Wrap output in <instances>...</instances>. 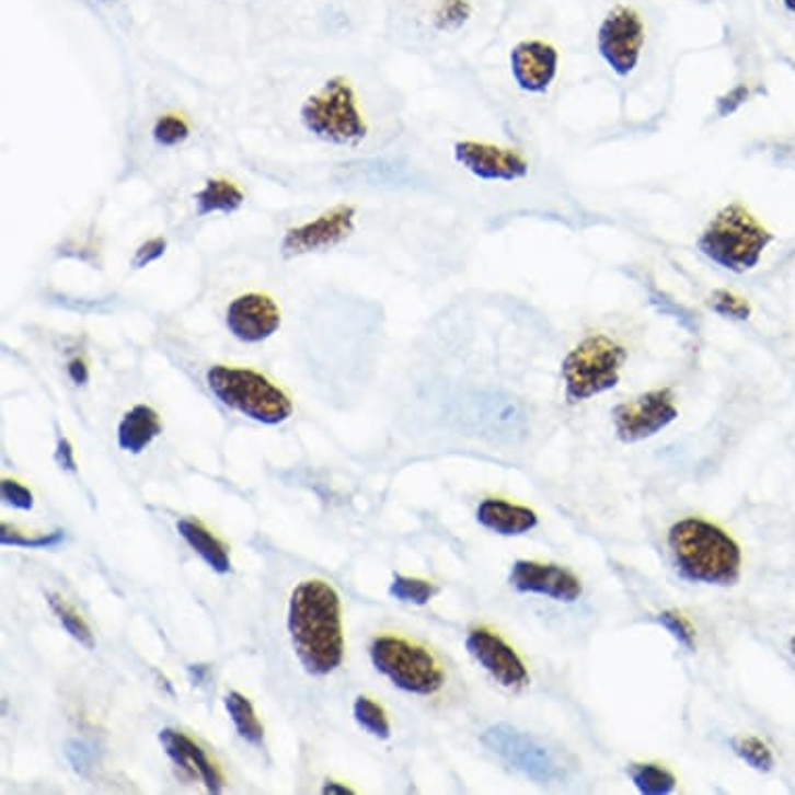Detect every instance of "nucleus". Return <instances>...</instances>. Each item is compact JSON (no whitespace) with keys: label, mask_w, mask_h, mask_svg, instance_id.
<instances>
[{"label":"nucleus","mask_w":795,"mask_h":795,"mask_svg":"<svg viewBox=\"0 0 795 795\" xmlns=\"http://www.w3.org/2000/svg\"><path fill=\"white\" fill-rule=\"evenodd\" d=\"M288 631L293 652L311 675H330L344 660V633L339 596L321 579L293 589L288 610Z\"/></svg>","instance_id":"obj_1"},{"label":"nucleus","mask_w":795,"mask_h":795,"mask_svg":"<svg viewBox=\"0 0 795 795\" xmlns=\"http://www.w3.org/2000/svg\"><path fill=\"white\" fill-rule=\"evenodd\" d=\"M677 571L693 584L735 586L741 573V550L729 533L702 519H683L669 531Z\"/></svg>","instance_id":"obj_2"},{"label":"nucleus","mask_w":795,"mask_h":795,"mask_svg":"<svg viewBox=\"0 0 795 795\" xmlns=\"http://www.w3.org/2000/svg\"><path fill=\"white\" fill-rule=\"evenodd\" d=\"M773 240V233L758 223L750 210L739 203H731L718 210L708 228L702 231L698 251L716 267L739 275L758 267Z\"/></svg>","instance_id":"obj_3"},{"label":"nucleus","mask_w":795,"mask_h":795,"mask_svg":"<svg viewBox=\"0 0 795 795\" xmlns=\"http://www.w3.org/2000/svg\"><path fill=\"white\" fill-rule=\"evenodd\" d=\"M210 392L226 406L263 425H279L292 415V402L267 377L251 371L217 365L207 373Z\"/></svg>","instance_id":"obj_4"},{"label":"nucleus","mask_w":795,"mask_h":795,"mask_svg":"<svg viewBox=\"0 0 795 795\" xmlns=\"http://www.w3.org/2000/svg\"><path fill=\"white\" fill-rule=\"evenodd\" d=\"M625 360V348L608 335H587L563 360L566 400L577 404L617 388Z\"/></svg>","instance_id":"obj_5"},{"label":"nucleus","mask_w":795,"mask_h":795,"mask_svg":"<svg viewBox=\"0 0 795 795\" xmlns=\"http://www.w3.org/2000/svg\"><path fill=\"white\" fill-rule=\"evenodd\" d=\"M300 119L316 140L334 147H355L367 134L355 90L339 76L307 99Z\"/></svg>","instance_id":"obj_6"},{"label":"nucleus","mask_w":795,"mask_h":795,"mask_svg":"<svg viewBox=\"0 0 795 795\" xmlns=\"http://www.w3.org/2000/svg\"><path fill=\"white\" fill-rule=\"evenodd\" d=\"M369 652L376 669L385 675L398 690L431 695L443 685V670L438 660L417 644L394 635H383L377 637Z\"/></svg>","instance_id":"obj_7"},{"label":"nucleus","mask_w":795,"mask_h":795,"mask_svg":"<svg viewBox=\"0 0 795 795\" xmlns=\"http://www.w3.org/2000/svg\"><path fill=\"white\" fill-rule=\"evenodd\" d=\"M482 741L492 752L500 756L508 767L540 785H552L566 779L565 762L558 758V753L552 752L529 733L500 723L483 733Z\"/></svg>","instance_id":"obj_8"},{"label":"nucleus","mask_w":795,"mask_h":795,"mask_svg":"<svg viewBox=\"0 0 795 795\" xmlns=\"http://www.w3.org/2000/svg\"><path fill=\"white\" fill-rule=\"evenodd\" d=\"M646 25L640 13L625 4L608 11L596 34L598 55L617 78H627L642 61Z\"/></svg>","instance_id":"obj_9"},{"label":"nucleus","mask_w":795,"mask_h":795,"mask_svg":"<svg viewBox=\"0 0 795 795\" xmlns=\"http://www.w3.org/2000/svg\"><path fill=\"white\" fill-rule=\"evenodd\" d=\"M679 417L670 390H652L642 396L621 402L612 411L617 438L625 443L654 438Z\"/></svg>","instance_id":"obj_10"},{"label":"nucleus","mask_w":795,"mask_h":795,"mask_svg":"<svg viewBox=\"0 0 795 795\" xmlns=\"http://www.w3.org/2000/svg\"><path fill=\"white\" fill-rule=\"evenodd\" d=\"M356 228V209L353 205H339L319 215L313 221L286 231L281 240V254L293 258L313 252H323L342 244Z\"/></svg>","instance_id":"obj_11"},{"label":"nucleus","mask_w":795,"mask_h":795,"mask_svg":"<svg viewBox=\"0 0 795 795\" xmlns=\"http://www.w3.org/2000/svg\"><path fill=\"white\" fill-rule=\"evenodd\" d=\"M454 161L464 171L482 182L512 184L529 175V163L521 152L512 148L494 147L475 140H461L454 145Z\"/></svg>","instance_id":"obj_12"},{"label":"nucleus","mask_w":795,"mask_h":795,"mask_svg":"<svg viewBox=\"0 0 795 795\" xmlns=\"http://www.w3.org/2000/svg\"><path fill=\"white\" fill-rule=\"evenodd\" d=\"M466 649L504 688L517 690L527 685L529 672L521 656L500 635L487 629H475L466 637Z\"/></svg>","instance_id":"obj_13"},{"label":"nucleus","mask_w":795,"mask_h":795,"mask_svg":"<svg viewBox=\"0 0 795 795\" xmlns=\"http://www.w3.org/2000/svg\"><path fill=\"white\" fill-rule=\"evenodd\" d=\"M558 50L544 41H523L510 50V76L525 94H544L558 76Z\"/></svg>","instance_id":"obj_14"},{"label":"nucleus","mask_w":795,"mask_h":795,"mask_svg":"<svg viewBox=\"0 0 795 795\" xmlns=\"http://www.w3.org/2000/svg\"><path fill=\"white\" fill-rule=\"evenodd\" d=\"M226 325L235 339L244 344H258L279 330L281 313L269 296L244 293L228 307Z\"/></svg>","instance_id":"obj_15"},{"label":"nucleus","mask_w":795,"mask_h":795,"mask_svg":"<svg viewBox=\"0 0 795 795\" xmlns=\"http://www.w3.org/2000/svg\"><path fill=\"white\" fill-rule=\"evenodd\" d=\"M510 586L521 594H535L556 602H575L584 591L581 581L571 571L533 561H517L512 565Z\"/></svg>","instance_id":"obj_16"},{"label":"nucleus","mask_w":795,"mask_h":795,"mask_svg":"<svg viewBox=\"0 0 795 795\" xmlns=\"http://www.w3.org/2000/svg\"><path fill=\"white\" fill-rule=\"evenodd\" d=\"M165 752L169 753V758L188 774V776H200L207 785L210 794H221L223 790V779L221 773L217 771V767L209 760V756L205 753V750L192 741L188 735L184 733L175 731V729H163L159 735Z\"/></svg>","instance_id":"obj_17"},{"label":"nucleus","mask_w":795,"mask_h":795,"mask_svg":"<svg viewBox=\"0 0 795 795\" xmlns=\"http://www.w3.org/2000/svg\"><path fill=\"white\" fill-rule=\"evenodd\" d=\"M477 521L506 538L523 535L527 531L538 527V515L531 508H525L519 504L504 503V500H483L477 508Z\"/></svg>","instance_id":"obj_18"},{"label":"nucleus","mask_w":795,"mask_h":795,"mask_svg":"<svg viewBox=\"0 0 795 795\" xmlns=\"http://www.w3.org/2000/svg\"><path fill=\"white\" fill-rule=\"evenodd\" d=\"M161 431H163V425H161L157 411L147 404H138L126 413V417L119 423L117 441H119L122 450L131 452V454H140L161 436Z\"/></svg>","instance_id":"obj_19"},{"label":"nucleus","mask_w":795,"mask_h":795,"mask_svg":"<svg viewBox=\"0 0 795 795\" xmlns=\"http://www.w3.org/2000/svg\"><path fill=\"white\" fill-rule=\"evenodd\" d=\"M194 205L198 217L209 215H231L244 205V192L231 180L212 177L203 188L194 194Z\"/></svg>","instance_id":"obj_20"},{"label":"nucleus","mask_w":795,"mask_h":795,"mask_svg":"<svg viewBox=\"0 0 795 795\" xmlns=\"http://www.w3.org/2000/svg\"><path fill=\"white\" fill-rule=\"evenodd\" d=\"M177 531L180 535L188 542L189 548L200 554V558L207 563V565L219 573V575H226L230 573L231 563L230 556H228V550L226 545L221 544L210 531H207L205 527L196 521H189V519H182L177 523Z\"/></svg>","instance_id":"obj_21"},{"label":"nucleus","mask_w":795,"mask_h":795,"mask_svg":"<svg viewBox=\"0 0 795 795\" xmlns=\"http://www.w3.org/2000/svg\"><path fill=\"white\" fill-rule=\"evenodd\" d=\"M226 708L230 712L231 721L240 733V737L246 739L252 746H261L265 731H263V725L254 712L251 700L246 695H242L240 691H230L226 695Z\"/></svg>","instance_id":"obj_22"},{"label":"nucleus","mask_w":795,"mask_h":795,"mask_svg":"<svg viewBox=\"0 0 795 795\" xmlns=\"http://www.w3.org/2000/svg\"><path fill=\"white\" fill-rule=\"evenodd\" d=\"M629 779L644 795H669L677 787L675 774L658 764H633L629 769Z\"/></svg>","instance_id":"obj_23"},{"label":"nucleus","mask_w":795,"mask_h":795,"mask_svg":"<svg viewBox=\"0 0 795 795\" xmlns=\"http://www.w3.org/2000/svg\"><path fill=\"white\" fill-rule=\"evenodd\" d=\"M46 600H48V607L53 608V612L57 614V619L61 621V625H64L65 631H67V633H69L76 642H80L82 646H85V648H94V635H92V631L88 627V623H85L84 619H82V617H80L73 608L69 607L61 596H57V594H50V591H48V594H46Z\"/></svg>","instance_id":"obj_24"},{"label":"nucleus","mask_w":795,"mask_h":795,"mask_svg":"<svg viewBox=\"0 0 795 795\" xmlns=\"http://www.w3.org/2000/svg\"><path fill=\"white\" fill-rule=\"evenodd\" d=\"M731 748L733 752L737 753L746 764H750L756 771H762V773L773 771V752L760 737H753V735L733 737Z\"/></svg>","instance_id":"obj_25"},{"label":"nucleus","mask_w":795,"mask_h":795,"mask_svg":"<svg viewBox=\"0 0 795 795\" xmlns=\"http://www.w3.org/2000/svg\"><path fill=\"white\" fill-rule=\"evenodd\" d=\"M355 718L356 723H358L362 729H367V731L371 733V735H376L379 739H390V735H392L390 721H388V716H385V711H383L379 704H376L373 700H369V698H365V695L356 698Z\"/></svg>","instance_id":"obj_26"},{"label":"nucleus","mask_w":795,"mask_h":795,"mask_svg":"<svg viewBox=\"0 0 795 795\" xmlns=\"http://www.w3.org/2000/svg\"><path fill=\"white\" fill-rule=\"evenodd\" d=\"M152 138L159 147H180L189 138L188 122L180 115H161L152 127Z\"/></svg>","instance_id":"obj_27"},{"label":"nucleus","mask_w":795,"mask_h":795,"mask_svg":"<svg viewBox=\"0 0 795 795\" xmlns=\"http://www.w3.org/2000/svg\"><path fill=\"white\" fill-rule=\"evenodd\" d=\"M436 587L423 579H413V577H404V575H396L392 586H390V594L400 600V602H411V604H417L423 607L427 604L434 596H436Z\"/></svg>","instance_id":"obj_28"},{"label":"nucleus","mask_w":795,"mask_h":795,"mask_svg":"<svg viewBox=\"0 0 795 795\" xmlns=\"http://www.w3.org/2000/svg\"><path fill=\"white\" fill-rule=\"evenodd\" d=\"M712 311L731 321H746L752 314V307L746 298L733 293L731 290H714L708 300Z\"/></svg>","instance_id":"obj_29"},{"label":"nucleus","mask_w":795,"mask_h":795,"mask_svg":"<svg viewBox=\"0 0 795 795\" xmlns=\"http://www.w3.org/2000/svg\"><path fill=\"white\" fill-rule=\"evenodd\" d=\"M473 9L466 0H441L434 15V23L441 32H457L471 20Z\"/></svg>","instance_id":"obj_30"},{"label":"nucleus","mask_w":795,"mask_h":795,"mask_svg":"<svg viewBox=\"0 0 795 795\" xmlns=\"http://www.w3.org/2000/svg\"><path fill=\"white\" fill-rule=\"evenodd\" d=\"M656 621L669 631L679 646H683V648L690 649V652L695 648V631H693L690 621L681 612H677V610H665V612H660L656 617Z\"/></svg>","instance_id":"obj_31"},{"label":"nucleus","mask_w":795,"mask_h":795,"mask_svg":"<svg viewBox=\"0 0 795 795\" xmlns=\"http://www.w3.org/2000/svg\"><path fill=\"white\" fill-rule=\"evenodd\" d=\"M649 302L656 307V311L658 313L667 314V316H672L675 321H679L688 332H695L698 330V323H695V316L688 311V309H683L681 304H677V302H672L670 298H667L665 293L660 292H652L649 293Z\"/></svg>","instance_id":"obj_32"},{"label":"nucleus","mask_w":795,"mask_h":795,"mask_svg":"<svg viewBox=\"0 0 795 795\" xmlns=\"http://www.w3.org/2000/svg\"><path fill=\"white\" fill-rule=\"evenodd\" d=\"M64 538V531L46 533V535H41V538H22L18 533H11L7 525H2V533H0V542L2 544L20 545V548H50V545L61 544Z\"/></svg>","instance_id":"obj_33"},{"label":"nucleus","mask_w":795,"mask_h":795,"mask_svg":"<svg viewBox=\"0 0 795 795\" xmlns=\"http://www.w3.org/2000/svg\"><path fill=\"white\" fill-rule=\"evenodd\" d=\"M750 96H752V90L748 85H735L727 94L718 96V101H716L718 117H731L733 113H737L741 106L750 101Z\"/></svg>","instance_id":"obj_34"},{"label":"nucleus","mask_w":795,"mask_h":795,"mask_svg":"<svg viewBox=\"0 0 795 795\" xmlns=\"http://www.w3.org/2000/svg\"><path fill=\"white\" fill-rule=\"evenodd\" d=\"M165 251H168V242H165V238H150V240H147V242H145V244L136 251L131 265H134V269H145L148 265L157 263V261L165 254Z\"/></svg>","instance_id":"obj_35"},{"label":"nucleus","mask_w":795,"mask_h":795,"mask_svg":"<svg viewBox=\"0 0 795 795\" xmlns=\"http://www.w3.org/2000/svg\"><path fill=\"white\" fill-rule=\"evenodd\" d=\"M0 494L4 498V503L20 508V510H32L34 508V496L27 487H23L18 482L11 480H2L0 483Z\"/></svg>","instance_id":"obj_36"},{"label":"nucleus","mask_w":795,"mask_h":795,"mask_svg":"<svg viewBox=\"0 0 795 795\" xmlns=\"http://www.w3.org/2000/svg\"><path fill=\"white\" fill-rule=\"evenodd\" d=\"M55 461H57V464L61 469L69 471V473H76L78 471V464H76V459H73V448H71V443L65 440V438H59V441H57Z\"/></svg>","instance_id":"obj_37"},{"label":"nucleus","mask_w":795,"mask_h":795,"mask_svg":"<svg viewBox=\"0 0 795 795\" xmlns=\"http://www.w3.org/2000/svg\"><path fill=\"white\" fill-rule=\"evenodd\" d=\"M67 756H69L71 764L76 767V771L78 773H84V769H88V750H85L84 744H80V741L69 744Z\"/></svg>","instance_id":"obj_38"},{"label":"nucleus","mask_w":795,"mask_h":795,"mask_svg":"<svg viewBox=\"0 0 795 795\" xmlns=\"http://www.w3.org/2000/svg\"><path fill=\"white\" fill-rule=\"evenodd\" d=\"M67 373H69L71 381H73L76 385H84V383H88V379H90L88 367H85V362L82 358H73V360L69 362V367H67Z\"/></svg>","instance_id":"obj_39"},{"label":"nucleus","mask_w":795,"mask_h":795,"mask_svg":"<svg viewBox=\"0 0 795 795\" xmlns=\"http://www.w3.org/2000/svg\"><path fill=\"white\" fill-rule=\"evenodd\" d=\"M323 794H342V795H353L355 794V790H350V787H346V785H337V783H327L325 787H323Z\"/></svg>","instance_id":"obj_40"},{"label":"nucleus","mask_w":795,"mask_h":795,"mask_svg":"<svg viewBox=\"0 0 795 795\" xmlns=\"http://www.w3.org/2000/svg\"><path fill=\"white\" fill-rule=\"evenodd\" d=\"M205 672H207V667H189V675L194 681H203Z\"/></svg>","instance_id":"obj_41"},{"label":"nucleus","mask_w":795,"mask_h":795,"mask_svg":"<svg viewBox=\"0 0 795 795\" xmlns=\"http://www.w3.org/2000/svg\"><path fill=\"white\" fill-rule=\"evenodd\" d=\"M781 4L792 13V15H795V0H781Z\"/></svg>","instance_id":"obj_42"},{"label":"nucleus","mask_w":795,"mask_h":795,"mask_svg":"<svg viewBox=\"0 0 795 795\" xmlns=\"http://www.w3.org/2000/svg\"><path fill=\"white\" fill-rule=\"evenodd\" d=\"M790 648H792V652L795 654V637H792V642H790Z\"/></svg>","instance_id":"obj_43"},{"label":"nucleus","mask_w":795,"mask_h":795,"mask_svg":"<svg viewBox=\"0 0 795 795\" xmlns=\"http://www.w3.org/2000/svg\"><path fill=\"white\" fill-rule=\"evenodd\" d=\"M105 2H108V0H105Z\"/></svg>","instance_id":"obj_44"}]
</instances>
